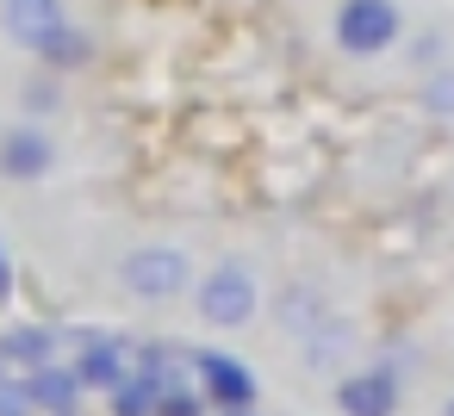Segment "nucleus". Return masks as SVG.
Wrapping results in <instances>:
<instances>
[{"label":"nucleus","instance_id":"2eb2a0df","mask_svg":"<svg viewBox=\"0 0 454 416\" xmlns=\"http://www.w3.org/2000/svg\"><path fill=\"white\" fill-rule=\"evenodd\" d=\"M13 292V280H7V255H0V298H7Z\"/></svg>","mask_w":454,"mask_h":416},{"label":"nucleus","instance_id":"423d86ee","mask_svg":"<svg viewBox=\"0 0 454 416\" xmlns=\"http://www.w3.org/2000/svg\"><path fill=\"white\" fill-rule=\"evenodd\" d=\"M26 391H32V404L44 410V416H75V404H82V373L75 366H57V360H44V366H32L26 373Z\"/></svg>","mask_w":454,"mask_h":416},{"label":"nucleus","instance_id":"0eeeda50","mask_svg":"<svg viewBox=\"0 0 454 416\" xmlns=\"http://www.w3.org/2000/svg\"><path fill=\"white\" fill-rule=\"evenodd\" d=\"M44 168H51V137L38 125H13L0 137V174L7 181H44Z\"/></svg>","mask_w":454,"mask_h":416},{"label":"nucleus","instance_id":"ddd939ff","mask_svg":"<svg viewBox=\"0 0 454 416\" xmlns=\"http://www.w3.org/2000/svg\"><path fill=\"white\" fill-rule=\"evenodd\" d=\"M38 404H32V391H26V379H0V416H32Z\"/></svg>","mask_w":454,"mask_h":416},{"label":"nucleus","instance_id":"9b49d317","mask_svg":"<svg viewBox=\"0 0 454 416\" xmlns=\"http://www.w3.org/2000/svg\"><path fill=\"white\" fill-rule=\"evenodd\" d=\"M156 410V391L144 385V379H125L119 391H113V416H150Z\"/></svg>","mask_w":454,"mask_h":416},{"label":"nucleus","instance_id":"7ed1b4c3","mask_svg":"<svg viewBox=\"0 0 454 416\" xmlns=\"http://www.w3.org/2000/svg\"><path fill=\"white\" fill-rule=\"evenodd\" d=\"M200 317L206 323H218V329H237V323H249L255 317V273L249 267H218V273H206L200 280Z\"/></svg>","mask_w":454,"mask_h":416},{"label":"nucleus","instance_id":"f3484780","mask_svg":"<svg viewBox=\"0 0 454 416\" xmlns=\"http://www.w3.org/2000/svg\"><path fill=\"white\" fill-rule=\"evenodd\" d=\"M448 416H454V410H448Z\"/></svg>","mask_w":454,"mask_h":416},{"label":"nucleus","instance_id":"1a4fd4ad","mask_svg":"<svg viewBox=\"0 0 454 416\" xmlns=\"http://www.w3.org/2000/svg\"><path fill=\"white\" fill-rule=\"evenodd\" d=\"M0 26H7V38H13V44L38 50V44H44L57 26H69V19H63V0H7Z\"/></svg>","mask_w":454,"mask_h":416},{"label":"nucleus","instance_id":"f8f14e48","mask_svg":"<svg viewBox=\"0 0 454 416\" xmlns=\"http://www.w3.org/2000/svg\"><path fill=\"white\" fill-rule=\"evenodd\" d=\"M150 416H206V404H200V391L193 385H168L162 397H156V410Z\"/></svg>","mask_w":454,"mask_h":416},{"label":"nucleus","instance_id":"4468645a","mask_svg":"<svg viewBox=\"0 0 454 416\" xmlns=\"http://www.w3.org/2000/svg\"><path fill=\"white\" fill-rule=\"evenodd\" d=\"M429 106H435V112H454V75H435V88H429Z\"/></svg>","mask_w":454,"mask_h":416},{"label":"nucleus","instance_id":"f03ea898","mask_svg":"<svg viewBox=\"0 0 454 416\" xmlns=\"http://www.w3.org/2000/svg\"><path fill=\"white\" fill-rule=\"evenodd\" d=\"M398 32H404V13L392 0H342L336 7V44L348 57H380L398 44Z\"/></svg>","mask_w":454,"mask_h":416},{"label":"nucleus","instance_id":"dca6fc26","mask_svg":"<svg viewBox=\"0 0 454 416\" xmlns=\"http://www.w3.org/2000/svg\"><path fill=\"white\" fill-rule=\"evenodd\" d=\"M231 416H249V410H231Z\"/></svg>","mask_w":454,"mask_h":416},{"label":"nucleus","instance_id":"f257e3e1","mask_svg":"<svg viewBox=\"0 0 454 416\" xmlns=\"http://www.w3.org/2000/svg\"><path fill=\"white\" fill-rule=\"evenodd\" d=\"M119 280H125L131 298H144V304H168V298L187 292L193 261H187L181 249H168V243H150V249H131V255H125Z\"/></svg>","mask_w":454,"mask_h":416},{"label":"nucleus","instance_id":"6e6552de","mask_svg":"<svg viewBox=\"0 0 454 416\" xmlns=\"http://www.w3.org/2000/svg\"><path fill=\"white\" fill-rule=\"evenodd\" d=\"M336 410L342 416H392L398 410V379L392 373H355L336 385Z\"/></svg>","mask_w":454,"mask_h":416},{"label":"nucleus","instance_id":"39448f33","mask_svg":"<svg viewBox=\"0 0 454 416\" xmlns=\"http://www.w3.org/2000/svg\"><path fill=\"white\" fill-rule=\"evenodd\" d=\"M193 373H200L206 397H218L224 410H249V397H255V373H249L243 360H231V354H212V348H200V354H193Z\"/></svg>","mask_w":454,"mask_h":416},{"label":"nucleus","instance_id":"9d476101","mask_svg":"<svg viewBox=\"0 0 454 416\" xmlns=\"http://www.w3.org/2000/svg\"><path fill=\"white\" fill-rule=\"evenodd\" d=\"M38 57H44V63H63V69H75V63L88 57V38H82L75 26H57V32L38 44Z\"/></svg>","mask_w":454,"mask_h":416},{"label":"nucleus","instance_id":"20e7f679","mask_svg":"<svg viewBox=\"0 0 454 416\" xmlns=\"http://www.w3.org/2000/svg\"><path fill=\"white\" fill-rule=\"evenodd\" d=\"M137 366H144V348L137 342H119V335H94L82 348V360H75L82 385H94V391H119L125 379H137Z\"/></svg>","mask_w":454,"mask_h":416}]
</instances>
